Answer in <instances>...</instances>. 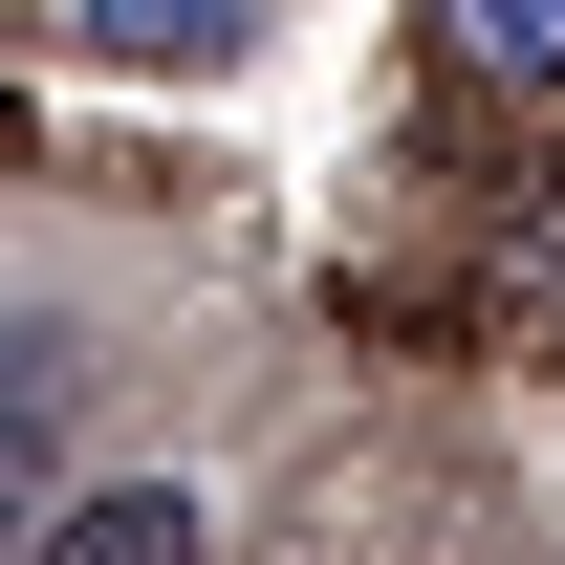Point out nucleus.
Listing matches in <instances>:
<instances>
[{
  "instance_id": "obj_1",
  "label": "nucleus",
  "mask_w": 565,
  "mask_h": 565,
  "mask_svg": "<svg viewBox=\"0 0 565 565\" xmlns=\"http://www.w3.org/2000/svg\"><path fill=\"white\" fill-rule=\"evenodd\" d=\"M66 414H87V327L66 305H0V565L44 544V500H66Z\"/></svg>"
},
{
  "instance_id": "obj_2",
  "label": "nucleus",
  "mask_w": 565,
  "mask_h": 565,
  "mask_svg": "<svg viewBox=\"0 0 565 565\" xmlns=\"http://www.w3.org/2000/svg\"><path fill=\"white\" fill-rule=\"evenodd\" d=\"M22 565H196V479H87V500H44Z\"/></svg>"
},
{
  "instance_id": "obj_3",
  "label": "nucleus",
  "mask_w": 565,
  "mask_h": 565,
  "mask_svg": "<svg viewBox=\"0 0 565 565\" xmlns=\"http://www.w3.org/2000/svg\"><path fill=\"white\" fill-rule=\"evenodd\" d=\"M87 44H109V66H174V87H217L239 44H262V0H87Z\"/></svg>"
},
{
  "instance_id": "obj_4",
  "label": "nucleus",
  "mask_w": 565,
  "mask_h": 565,
  "mask_svg": "<svg viewBox=\"0 0 565 565\" xmlns=\"http://www.w3.org/2000/svg\"><path fill=\"white\" fill-rule=\"evenodd\" d=\"M457 44H479V66H522V87H565V0H457Z\"/></svg>"
}]
</instances>
